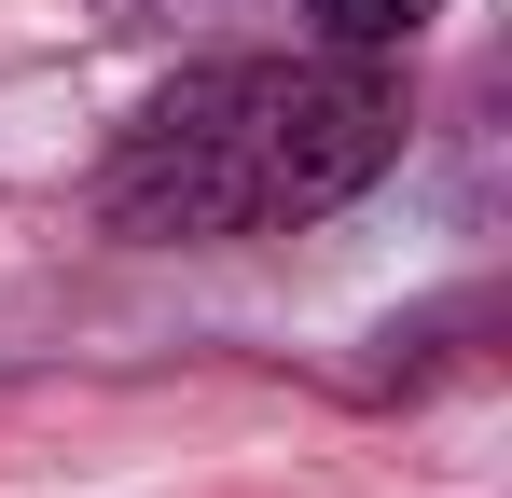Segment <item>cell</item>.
Masks as SVG:
<instances>
[{
  "instance_id": "obj_1",
  "label": "cell",
  "mask_w": 512,
  "mask_h": 498,
  "mask_svg": "<svg viewBox=\"0 0 512 498\" xmlns=\"http://www.w3.org/2000/svg\"><path fill=\"white\" fill-rule=\"evenodd\" d=\"M402 70L388 56H208L180 70L125 139H111V236L153 249H236L333 222L360 180H388L402 153Z\"/></svg>"
},
{
  "instance_id": "obj_2",
  "label": "cell",
  "mask_w": 512,
  "mask_h": 498,
  "mask_svg": "<svg viewBox=\"0 0 512 498\" xmlns=\"http://www.w3.org/2000/svg\"><path fill=\"white\" fill-rule=\"evenodd\" d=\"M429 14H443V0H305V28H319L333 56H402Z\"/></svg>"
}]
</instances>
